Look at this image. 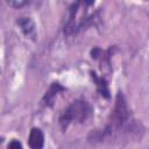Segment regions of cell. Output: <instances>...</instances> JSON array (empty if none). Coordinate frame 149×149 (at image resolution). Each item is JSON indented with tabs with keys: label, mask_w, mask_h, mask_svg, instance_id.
Listing matches in <instances>:
<instances>
[{
	"label": "cell",
	"mask_w": 149,
	"mask_h": 149,
	"mask_svg": "<svg viewBox=\"0 0 149 149\" xmlns=\"http://www.w3.org/2000/svg\"><path fill=\"white\" fill-rule=\"evenodd\" d=\"M129 119H130V114H129V109L127 106V101H126L123 94L121 92H119L115 98V105H114V109L111 114V120H109L108 125L106 126V128L102 130L100 139H102L105 136H111L114 133L120 132L121 129H125L126 127H128V125L130 122Z\"/></svg>",
	"instance_id": "1"
},
{
	"label": "cell",
	"mask_w": 149,
	"mask_h": 149,
	"mask_svg": "<svg viewBox=\"0 0 149 149\" xmlns=\"http://www.w3.org/2000/svg\"><path fill=\"white\" fill-rule=\"evenodd\" d=\"M92 113L90 104L85 100H76L69 105L59 116V125L63 130H65L69 125L73 121L84 122Z\"/></svg>",
	"instance_id": "2"
},
{
	"label": "cell",
	"mask_w": 149,
	"mask_h": 149,
	"mask_svg": "<svg viewBox=\"0 0 149 149\" xmlns=\"http://www.w3.org/2000/svg\"><path fill=\"white\" fill-rule=\"evenodd\" d=\"M17 26L20 27L21 31L23 33V35L33 41L36 40L37 37V33H36V28H35V23L30 17L27 16H21L16 20Z\"/></svg>",
	"instance_id": "3"
},
{
	"label": "cell",
	"mask_w": 149,
	"mask_h": 149,
	"mask_svg": "<svg viewBox=\"0 0 149 149\" xmlns=\"http://www.w3.org/2000/svg\"><path fill=\"white\" fill-rule=\"evenodd\" d=\"M62 91H64V87L58 84V83H52L49 87V90L45 92L44 97L42 98V105L44 106H48V107H51L54 105V101L57 97L58 93H61Z\"/></svg>",
	"instance_id": "4"
},
{
	"label": "cell",
	"mask_w": 149,
	"mask_h": 149,
	"mask_svg": "<svg viewBox=\"0 0 149 149\" xmlns=\"http://www.w3.org/2000/svg\"><path fill=\"white\" fill-rule=\"evenodd\" d=\"M28 144L30 149H42L44 146V135L40 128H33L29 133Z\"/></svg>",
	"instance_id": "5"
},
{
	"label": "cell",
	"mask_w": 149,
	"mask_h": 149,
	"mask_svg": "<svg viewBox=\"0 0 149 149\" xmlns=\"http://www.w3.org/2000/svg\"><path fill=\"white\" fill-rule=\"evenodd\" d=\"M92 77L94 78V80H95V83H97V87H98V91H99V93L101 94V95H104V97H106V98H108L109 97V91H108V87H107V83H106V80L102 78V77H98L95 73H92Z\"/></svg>",
	"instance_id": "6"
},
{
	"label": "cell",
	"mask_w": 149,
	"mask_h": 149,
	"mask_svg": "<svg viewBox=\"0 0 149 149\" xmlns=\"http://www.w3.org/2000/svg\"><path fill=\"white\" fill-rule=\"evenodd\" d=\"M7 3L14 8H21L23 6H27L30 3V1H20V0H13V1H7Z\"/></svg>",
	"instance_id": "7"
},
{
	"label": "cell",
	"mask_w": 149,
	"mask_h": 149,
	"mask_svg": "<svg viewBox=\"0 0 149 149\" xmlns=\"http://www.w3.org/2000/svg\"><path fill=\"white\" fill-rule=\"evenodd\" d=\"M8 149H22V144L17 140H12L8 144Z\"/></svg>",
	"instance_id": "8"
}]
</instances>
